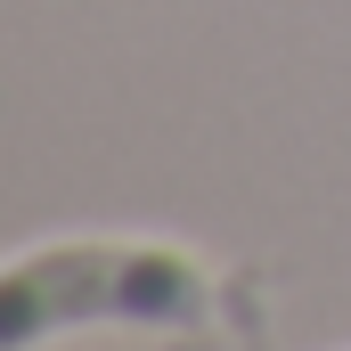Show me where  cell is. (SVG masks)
Wrapping results in <instances>:
<instances>
[{
	"label": "cell",
	"instance_id": "obj_1",
	"mask_svg": "<svg viewBox=\"0 0 351 351\" xmlns=\"http://www.w3.org/2000/svg\"><path fill=\"white\" fill-rule=\"evenodd\" d=\"M213 269L156 237H58L25 245L0 269V343L41 351L49 335L82 327H156V335H196L213 327Z\"/></svg>",
	"mask_w": 351,
	"mask_h": 351
}]
</instances>
